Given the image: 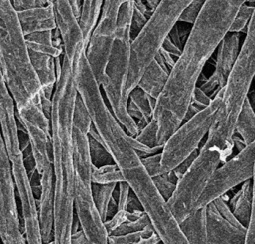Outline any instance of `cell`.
Listing matches in <instances>:
<instances>
[{"label": "cell", "instance_id": "cell-6", "mask_svg": "<svg viewBox=\"0 0 255 244\" xmlns=\"http://www.w3.org/2000/svg\"><path fill=\"white\" fill-rule=\"evenodd\" d=\"M111 156L140 202L160 241L163 244H189L130 142L113 151Z\"/></svg>", "mask_w": 255, "mask_h": 244}, {"label": "cell", "instance_id": "cell-21", "mask_svg": "<svg viewBox=\"0 0 255 244\" xmlns=\"http://www.w3.org/2000/svg\"><path fill=\"white\" fill-rule=\"evenodd\" d=\"M228 201L233 215L240 223H242L245 227H248L253 203L252 179H248L241 183L240 188Z\"/></svg>", "mask_w": 255, "mask_h": 244}, {"label": "cell", "instance_id": "cell-43", "mask_svg": "<svg viewBox=\"0 0 255 244\" xmlns=\"http://www.w3.org/2000/svg\"><path fill=\"white\" fill-rule=\"evenodd\" d=\"M160 242V239L159 237L157 236V234L154 232L152 235H150L149 237H146V238H143L141 239L140 241L134 243V244H156Z\"/></svg>", "mask_w": 255, "mask_h": 244}, {"label": "cell", "instance_id": "cell-39", "mask_svg": "<svg viewBox=\"0 0 255 244\" xmlns=\"http://www.w3.org/2000/svg\"><path fill=\"white\" fill-rule=\"evenodd\" d=\"M198 152L197 150H195L194 152H192L188 157H186L183 161H181L175 168H173L172 170L174 171L175 175L177 176V178L181 177L183 175V173L188 169V167L191 165V163L193 162V160L195 159V157L197 156Z\"/></svg>", "mask_w": 255, "mask_h": 244}, {"label": "cell", "instance_id": "cell-32", "mask_svg": "<svg viewBox=\"0 0 255 244\" xmlns=\"http://www.w3.org/2000/svg\"><path fill=\"white\" fill-rule=\"evenodd\" d=\"M254 10H255V6L247 5L246 3L243 4L237 11L235 19L232 23V26H231L229 32L240 33L248 25L252 15H253Z\"/></svg>", "mask_w": 255, "mask_h": 244}, {"label": "cell", "instance_id": "cell-48", "mask_svg": "<svg viewBox=\"0 0 255 244\" xmlns=\"http://www.w3.org/2000/svg\"><path fill=\"white\" fill-rule=\"evenodd\" d=\"M43 244H54V241L52 240V241H49V242H47V243H43Z\"/></svg>", "mask_w": 255, "mask_h": 244}, {"label": "cell", "instance_id": "cell-23", "mask_svg": "<svg viewBox=\"0 0 255 244\" xmlns=\"http://www.w3.org/2000/svg\"><path fill=\"white\" fill-rule=\"evenodd\" d=\"M235 133L238 134L246 145L255 141V111L247 98L238 116Z\"/></svg>", "mask_w": 255, "mask_h": 244}, {"label": "cell", "instance_id": "cell-29", "mask_svg": "<svg viewBox=\"0 0 255 244\" xmlns=\"http://www.w3.org/2000/svg\"><path fill=\"white\" fill-rule=\"evenodd\" d=\"M134 139L139 143L149 147V148H162L163 145H159L157 142V125L153 119L139 130Z\"/></svg>", "mask_w": 255, "mask_h": 244}, {"label": "cell", "instance_id": "cell-5", "mask_svg": "<svg viewBox=\"0 0 255 244\" xmlns=\"http://www.w3.org/2000/svg\"><path fill=\"white\" fill-rule=\"evenodd\" d=\"M91 119L81 100L73 114V162L75 169L74 209L81 229L91 244H108L109 234L95 205L92 193V159L88 132Z\"/></svg>", "mask_w": 255, "mask_h": 244}, {"label": "cell", "instance_id": "cell-2", "mask_svg": "<svg viewBox=\"0 0 255 244\" xmlns=\"http://www.w3.org/2000/svg\"><path fill=\"white\" fill-rule=\"evenodd\" d=\"M78 65L63 62L52 95L50 131L54 171L53 241L71 244L74 219L75 169L73 162V114L78 96Z\"/></svg>", "mask_w": 255, "mask_h": 244}, {"label": "cell", "instance_id": "cell-38", "mask_svg": "<svg viewBox=\"0 0 255 244\" xmlns=\"http://www.w3.org/2000/svg\"><path fill=\"white\" fill-rule=\"evenodd\" d=\"M14 9L18 11L29 10L33 8H39L48 5L46 0H11Z\"/></svg>", "mask_w": 255, "mask_h": 244}, {"label": "cell", "instance_id": "cell-7", "mask_svg": "<svg viewBox=\"0 0 255 244\" xmlns=\"http://www.w3.org/2000/svg\"><path fill=\"white\" fill-rule=\"evenodd\" d=\"M133 11V0L124 3L119 11L117 27L105 70L103 87L113 111V115L132 137L139 132L136 122L127 110L128 99L125 87L128 78L130 55V24Z\"/></svg>", "mask_w": 255, "mask_h": 244}, {"label": "cell", "instance_id": "cell-16", "mask_svg": "<svg viewBox=\"0 0 255 244\" xmlns=\"http://www.w3.org/2000/svg\"><path fill=\"white\" fill-rule=\"evenodd\" d=\"M28 54L32 68L40 83L42 94L48 99H52L57 81L55 58L32 50H28Z\"/></svg>", "mask_w": 255, "mask_h": 244}, {"label": "cell", "instance_id": "cell-10", "mask_svg": "<svg viewBox=\"0 0 255 244\" xmlns=\"http://www.w3.org/2000/svg\"><path fill=\"white\" fill-rule=\"evenodd\" d=\"M221 99L222 89L214 95L206 108L183 122L166 139L160 151V173L172 170L197 150L202 138L208 133L215 120Z\"/></svg>", "mask_w": 255, "mask_h": 244}, {"label": "cell", "instance_id": "cell-35", "mask_svg": "<svg viewBox=\"0 0 255 244\" xmlns=\"http://www.w3.org/2000/svg\"><path fill=\"white\" fill-rule=\"evenodd\" d=\"M140 161L150 177L160 174V152L140 157Z\"/></svg>", "mask_w": 255, "mask_h": 244}, {"label": "cell", "instance_id": "cell-28", "mask_svg": "<svg viewBox=\"0 0 255 244\" xmlns=\"http://www.w3.org/2000/svg\"><path fill=\"white\" fill-rule=\"evenodd\" d=\"M89 136V148H90V155L92 159V163L96 166H102L105 164L115 163L111 154L105 147L102 141Z\"/></svg>", "mask_w": 255, "mask_h": 244}, {"label": "cell", "instance_id": "cell-42", "mask_svg": "<svg viewBox=\"0 0 255 244\" xmlns=\"http://www.w3.org/2000/svg\"><path fill=\"white\" fill-rule=\"evenodd\" d=\"M71 9L74 13V15L76 16V18L80 21V17H81V12H82V4H83V0H68Z\"/></svg>", "mask_w": 255, "mask_h": 244}, {"label": "cell", "instance_id": "cell-36", "mask_svg": "<svg viewBox=\"0 0 255 244\" xmlns=\"http://www.w3.org/2000/svg\"><path fill=\"white\" fill-rule=\"evenodd\" d=\"M211 101H212V98L209 95H207L205 92H203L199 87L196 86L192 94L190 105L199 112L204 108H206L211 103Z\"/></svg>", "mask_w": 255, "mask_h": 244}, {"label": "cell", "instance_id": "cell-46", "mask_svg": "<svg viewBox=\"0 0 255 244\" xmlns=\"http://www.w3.org/2000/svg\"><path fill=\"white\" fill-rule=\"evenodd\" d=\"M245 244H255V237H254V238H252L251 240H249V241L245 242Z\"/></svg>", "mask_w": 255, "mask_h": 244}, {"label": "cell", "instance_id": "cell-34", "mask_svg": "<svg viewBox=\"0 0 255 244\" xmlns=\"http://www.w3.org/2000/svg\"><path fill=\"white\" fill-rule=\"evenodd\" d=\"M0 111H4L9 114H15V103L10 95L6 86L1 68H0Z\"/></svg>", "mask_w": 255, "mask_h": 244}, {"label": "cell", "instance_id": "cell-4", "mask_svg": "<svg viewBox=\"0 0 255 244\" xmlns=\"http://www.w3.org/2000/svg\"><path fill=\"white\" fill-rule=\"evenodd\" d=\"M0 68L16 111L32 104L41 106V86L11 0H0Z\"/></svg>", "mask_w": 255, "mask_h": 244}, {"label": "cell", "instance_id": "cell-11", "mask_svg": "<svg viewBox=\"0 0 255 244\" xmlns=\"http://www.w3.org/2000/svg\"><path fill=\"white\" fill-rule=\"evenodd\" d=\"M255 160V141L240 150L235 156L220 164L210 176L196 209L224 195L233 187L252 179Z\"/></svg>", "mask_w": 255, "mask_h": 244}, {"label": "cell", "instance_id": "cell-3", "mask_svg": "<svg viewBox=\"0 0 255 244\" xmlns=\"http://www.w3.org/2000/svg\"><path fill=\"white\" fill-rule=\"evenodd\" d=\"M255 76V10L247 25L246 37L235 65L222 88V99L215 120L209 128L202 147L212 148L231 155L233 135L241 112Z\"/></svg>", "mask_w": 255, "mask_h": 244}, {"label": "cell", "instance_id": "cell-14", "mask_svg": "<svg viewBox=\"0 0 255 244\" xmlns=\"http://www.w3.org/2000/svg\"><path fill=\"white\" fill-rule=\"evenodd\" d=\"M239 35L240 33L228 32L217 47V55L215 61V68L213 74L199 87L203 92L211 98L222 89L235 65L239 48Z\"/></svg>", "mask_w": 255, "mask_h": 244}, {"label": "cell", "instance_id": "cell-49", "mask_svg": "<svg viewBox=\"0 0 255 244\" xmlns=\"http://www.w3.org/2000/svg\"><path fill=\"white\" fill-rule=\"evenodd\" d=\"M156 244H163V243L160 241V242H158V243H156Z\"/></svg>", "mask_w": 255, "mask_h": 244}, {"label": "cell", "instance_id": "cell-1", "mask_svg": "<svg viewBox=\"0 0 255 244\" xmlns=\"http://www.w3.org/2000/svg\"><path fill=\"white\" fill-rule=\"evenodd\" d=\"M245 3L246 0H205L156 99L152 119L157 125L159 145H163L182 123L203 67L228 34L237 11Z\"/></svg>", "mask_w": 255, "mask_h": 244}, {"label": "cell", "instance_id": "cell-50", "mask_svg": "<svg viewBox=\"0 0 255 244\" xmlns=\"http://www.w3.org/2000/svg\"><path fill=\"white\" fill-rule=\"evenodd\" d=\"M253 80H254V82H255V76H254V78H253Z\"/></svg>", "mask_w": 255, "mask_h": 244}, {"label": "cell", "instance_id": "cell-47", "mask_svg": "<svg viewBox=\"0 0 255 244\" xmlns=\"http://www.w3.org/2000/svg\"><path fill=\"white\" fill-rule=\"evenodd\" d=\"M246 3H255V0H246Z\"/></svg>", "mask_w": 255, "mask_h": 244}, {"label": "cell", "instance_id": "cell-13", "mask_svg": "<svg viewBox=\"0 0 255 244\" xmlns=\"http://www.w3.org/2000/svg\"><path fill=\"white\" fill-rule=\"evenodd\" d=\"M227 202L220 196L206 205L208 244H245L247 227L237 220Z\"/></svg>", "mask_w": 255, "mask_h": 244}, {"label": "cell", "instance_id": "cell-45", "mask_svg": "<svg viewBox=\"0 0 255 244\" xmlns=\"http://www.w3.org/2000/svg\"><path fill=\"white\" fill-rule=\"evenodd\" d=\"M160 1L161 0H145V5L147 9L152 13L155 10V8L158 6Z\"/></svg>", "mask_w": 255, "mask_h": 244}, {"label": "cell", "instance_id": "cell-20", "mask_svg": "<svg viewBox=\"0 0 255 244\" xmlns=\"http://www.w3.org/2000/svg\"><path fill=\"white\" fill-rule=\"evenodd\" d=\"M130 0H104L100 17L91 37L113 38L121 6Z\"/></svg>", "mask_w": 255, "mask_h": 244}, {"label": "cell", "instance_id": "cell-25", "mask_svg": "<svg viewBox=\"0 0 255 244\" xmlns=\"http://www.w3.org/2000/svg\"><path fill=\"white\" fill-rule=\"evenodd\" d=\"M117 183L98 184L92 183V193L95 205L100 213L102 220L105 222L108 219V207L116 189Z\"/></svg>", "mask_w": 255, "mask_h": 244}, {"label": "cell", "instance_id": "cell-30", "mask_svg": "<svg viewBox=\"0 0 255 244\" xmlns=\"http://www.w3.org/2000/svg\"><path fill=\"white\" fill-rule=\"evenodd\" d=\"M150 225H151V223H150L147 215L144 212L140 217H138L136 219H130V220H128V221L122 223L116 229L111 231L109 233V235H123V234L132 233V232L142 230Z\"/></svg>", "mask_w": 255, "mask_h": 244}, {"label": "cell", "instance_id": "cell-41", "mask_svg": "<svg viewBox=\"0 0 255 244\" xmlns=\"http://www.w3.org/2000/svg\"><path fill=\"white\" fill-rule=\"evenodd\" d=\"M89 241L82 229L73 232L71 235V244H88Z\"/></svg>", "mask_w": 255, "mask_h": 244}, {"label": "cell", "instance_id": "cell-27", "mask_svg": "<svg viewBox=\"0 0 255 244\" xmlns=\"http://www.w3.org/2000/svg\"><path fill=\"white\" fill-rule=\"evenodd\" d=\"M151 178L160 195L167 201L169 197L172 195L178 180L174 171L170 170L168 172L160 173Z\"/></svg>", "mask_w": 255, "mask_h": 244}, {"label": "cell", "instance_id": "cell-44", "mask_svg": "<svg viewBox=\"0 0 255 244\" xmlns=\"http://www.w3.org/2000/svg\"><path fill=\"white\" fill-rule=\"evenodd\" d=\"M232 140H233V145L235 146V148H237L238 152H239L240 150H242L244 147L247 146V145L244 143L243 139H242L238 134H236V133H234Z\"/></svg>", "mask_w": 255, "mask_h": 244}, {"label": "cell", "instance_id": "cell-12", "mask_svg": "<svg viewBox=\"0 0 255 244\" xmlns=\"http://www.w3.org/2000/svg\"><path fill=\"white\" fill-rule=\"evenodd\" d=\"M0 239L2 244H27L16 201L11 163L0 130Z\"/></svg>", "mask_w": 255, "mask_h": 244}, {"label": "cell", "instance_id": "cell-8", "mask_svg": "<svg viewBox=\"0 0 255 244\" xmlns=\"http://www.w3.org/2000/svg\"><path fill=\"white\" fill-rule=\"evenodd\" d=\"M191 0H161L147 22L131 40L125 95L135 88L149 64L161 49L165 38L178 22L183 9Z\"/></svg>", "mask_w": 255, "mask_h": 244}, {"label": "cell", "instance_id": "cell-26", "mask_svg": "<svg viewBox=\"0 0 255 244\" xmlns=\"http://www.w3.org/2000/svg\"><path fill=\"white\" fill-rule=\"evenodd\" d=\"M125 181V178L116 163L105 164L102 166L92 165V182L98 184L119 183Z\"/></svg>", "mask_w": 255, "mask_h": 244}, {"label": "cell", "instance_id": "cell-17", "mask_svg": "<svg viewBox=\"0 0 255 244\" xmlns=\"http://www.w3.org/2000/svg\"><path fill=\"white\" fill-rule=\"evenodd\" d=\"M156 99L149 96L141 88L136 86L128 94L127 110L134 120L138 129H142L152 119Z\"/></svg>", "mask_w": 255, "mask_h": 244}, {"label": "cell", "instance_id": "cell-19", "mask_svg": "<svg viewBox=\"0 0 255 244\" xmlns=\"http://www.w3.org/2000/svg\"><path fill=\"white\" fill-rule=\"evenodd\" d=\"M178 224L189 244H208L206 206L197 208Z\"/></svg>", "mask_w": 255, "mask_h": 244}, {"label": "cell", "instance_id": "cell-24", "mask_svg": "<svg viewBox=\"0 0 255 244\" xmlns=\"http://www.w3.org/2000/svg\"><path fill=\"white\" fill-rule=\"evenodd\" d=\"M103 1L104 0H83L79 23L83 32V38L86 47L88 46L92 32L99 20Z\"/></svg>", "mask_w": 255, "mask_h": 244}, {"label": "cell", "instance_id": "cell-40", "mask_svg": "<svg viewBox=\"0 0 255 244\" xmlns=\"http://www.w3.org/2000/svg\"><path fill=\"white\" fill-rule=\"evenodd\" d=\"M161 48H162L164 51H166L167 53L171 54L173 57L177 58V59L179 58V56H180V54H181V52H182V50H181L179 47H177V46L170 40V38H169L168 36L165 38V40H164V42H163Z\"/></svg>", "mask_w": 255, "mask_h": 244}, {"label": "cell", "instance_id": "cell-37", "mask_svg": "<svg viewBox=\"0 0 255 244\" xmlns=\"http://www.w3.org/2000/svg\"><path fill=\"white\" fill-rule=\"evenodd\" d=\"M119 196L117 201V211L127 210V204L130 193V186L127 181L119 182Z\"/></svg>", "mask_w": 255, "mask_h": 244}, {"label": "cell", "instance_id": "cell-33", "mask_svg": "<svg viewBox=\"0 0 255 244\" xmlns=\"http://www.w3.org/2000/svg\"><path fill=\"white\" fill-rule=\"evenodd\" d=\"M205 0H191V2L181 12L178 22L192 25L201 11Z\"/></svg>", "mask_w": 255, "mask_h": 244}, {"label": "cell", "instance_id": "cell-18", "mask_svg": "<svg viewBox=\"0 0 255 244\" xmlns=\"http://www.w3.org/2000/svg\"><path fill=\"white\" fill-rule=\"evenodd\" d=\"M25 42L28 50L47 54L55 59L63 56L62 40L57 29L56 36H54V30L35 32L26 35Z\"/></svg>", "mask_w": 255, "mask_h": 244}, {"label": "cell", "instance_id": "cell-51", "mask_svg": "<svg viewBox=\"0 0 255 244\" xmlns=\"http://www.w3.org/2000/svg\"><path fill=\"white\" fill-rule=\"evenodd\" d=\"M88 244H91V243H90V242H89V243H88Z\"/></svg>", "mask_w": 255, "mask_h": 244}, {"label": "cell", "instance_id": "cell-22", "mask_svg": "<svg viewBox=\"0 0 255 244\" xmlns=\"http://www.w3.org/2000/svg\"><path fill=\"white\" fill-rule=\"evenodd\" d=\"M168 76L169 72L153 60L142 74L137 86L152 98L157 99L167 82Z\"/></svg>", "mask_w": 255, "mask_h": 244}, {"label": "cell", "instance_id": "cell-31", "mask_svg": "<svg viewBox=\"0 0 255 244\" xmlns=\"http://www.w3.org/2000/svg\"><path fill=\"white\" fill-rule=\"evenodd\" d=\"M154 233L153 227L147 226L146 228L123 235H109L108 244H134L143 238L149 237Z\"/></svg>", "mask_w": 255, "mask_h": 244}, {"label": "cell", "instance_id": "cell-9", "mask_svg": "<svg viewBox=\"0 0 255 244\" xmlns=\"http://www.w3.org/2000/svg\"><path fill=\"white\" fill-rule=\"evenodd\" d=\"M227 158V155L216 149H199L191 165L178 178L172 195L166 201L178 223L196 210V204L210 176Z\"/></svg>", "mask_w": 255, "mask_h": 244}, {"label": "cell", "instance_id": "cell-15", "mask_svg": "<svg viewBox=\"0 0 255 244\" xmlns=\"http://www.w3.org/2000/svg\"><path fill=\"white\" fill-rule=\"evenodd\" d=\"M17 15L24 36L35 32L53 31L57 29L51 4L39 8L18 11Z\"/></svg>", "mask_w": 255, "mask_h": 244}]
</instances>
